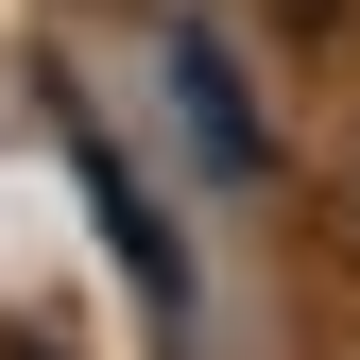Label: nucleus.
<instances>
[{"mask_svg": "<svg viewBox=\"0 0 360 360\" xmlns=\"http://www.w3.org/2000/svg\"><path fill=\"white\" fill-rule=\"evenodd\" d=\"M172 86H189V120H206V155H223V172H257V155H275V138H257V103H240V69H223L206 34H172Z\"/></svg>", "mask_w": 360, "mask_h": 360, "instance_id": "obj_1", "label": "nucleus"}]
</instances>
